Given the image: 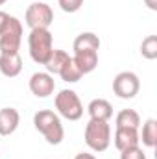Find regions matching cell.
I'll list each match as a JSON object with an SVG mask.
<instances>
[{"label":"cell","mask_w":157,"mask_h":159,"mask_svg":"<svg viewBox=\"0 0 157 159\" xmlns=\"http://www.w3.org/2000/svg\"><path fill=\"white\" fill-rule=\"evenodd\" d=\"M34 126L44 137L48 144H61L65 139V129L61 124V117L50 109H39L34 115Z\"/></svg>","instance_id":"cell-1"},{"label":"cell","mask_w":157,"mask_h":159,"mask_svg":"<svg viewBox=\"0 0 157 159\" xmlns=\"http://www.w3.org/2000/svg\"><path fill=\"white\" fill-rule=\"evenodd\" d=\"M28 50H30V57L35 63L44 65L54 52L52 32L48 28H34L28 35Z\"/></svg>","instance_id":"cell-2"},{"label":"cell","mask_w":157,"mask_h":159,"mask_svg":"<svg viewBox=\"0 0 157 159\" xmlns=\"http://www.w3.org/2000/svg\"><path fill=\"white\" fill-rule=\"evenodd\" d=\"M85 144L92 152H105L111 144V126L107 120L91 119L85 126Z\"/></svg>","instance_id":"cell-3"},{"label":"cell","mask_w":157,"mask_h":159,"mask_svg":"<svg viewBox=\"0 0 157 159\" xmlns=\"http://www.w3.org/2000/svg\"><path fill=\"white\" fill-rule=\"evenodd\" d=\"M56 109H57V115L63 117L67 120H79L83 115V104L79 100V96L76 94V91L72 89H63L56 94Z\"/></svg>","instance_id":"cell-4"},{"label":"cell","mask_w":157,"mask_h":159,"mask_svg":"<svg viewBox=\"0 0 157 159\" xmlns=\"http://www.w3.org/2000/svg\"><path fill=\"white\" fill-rule=\"evenodd\" d=\"M22 43V22L9 15L0 32V54H15L20 50Z\"/></svg>","instance_id":"cell-5"},{"label":"cell","mask_w":157,"mask_h":159,"mask_svg":"<svg viewBox=\"0 0 157 159\" xmlns=\"http://www.w3.org/2000/svg\"><path fill=\"white\" fill-rule=\"evenodd\" d=\"M141 91V80L135 72L131 70H124L118 72L113 80V93L122 100H131L139 94Z\"/></svg>","instance_id":"cell-6"},{"label":"cell","mask_w":157,"mask_h":159,"mask_svg":"<svg viewBox=\"0 0 157 159\" xmlns=\"http://www.w3.org/2000/svg\"><path fill=\"white\" fill-rule=\"evenodd\" d=\"M24 20L30 26V30H34V28H50V24L54 22V11L44 2H34V4L28 6V9L24 13Z\"/></svg>","instance_id":"cell-7"},{"label":"cell","mask_w":157,"mask_h":159,"mask_svg":"<svg viewBox=\"0 0 157 159\" xmlns=\"http://www.w3.org/2000/svg\"><path fill=\"white\" fill-rule=\"evenodd\" d=\"M28 85H30L32 94L37 96V98H48L50 94H54V89H56L54 76L48 74V72H35V74H32Z\"/></svg>","instance_id":"cell-8"},{"label":"cell","mask_w":157,"mask_h":159,"mask_svg":"<svg viewBox=\"0 0 157 159\" xmlns=\"http://www.w3.org/2000/svg\"><path fill=\"white\" fill-rule=\"evenodd\" d=\"M115 146L118 152H124L128 148L139 146L141 139H139V129L135 128H115Z\"/></svg>","instance_id":"cell-9"},{"label":"cell","mask_w":157,"mask_h":159,"mask_svg":"<svg viewBox=\"0 0 157 159\" xmlns=\"http://www.w3.org/2000/svg\"><path fill=\"white\" fill-rule=\"evenodd\" d=\"M20 124V113L15 107H2L0 109V135L7 137L17 131Z\"/></svg>","instance_id":"cell-10"},{"label":"cell","mask_w":157,"mask_h":159,"mask_svg":"<svg viewBox=\"0 0 157 159\" xmlns=\"http://www.w3.org/2000/svg\"><path fill=\"white\" fill-rule=\"evenodd\" d=\"M0 72L6 78H17L22 72V57L19 52L15 54H0Z\"/></svg>","instance_id":"cell-11"},{"label":"cell","mask_w":157,"mask_h":159,"mask_svg":"<svg viewBox=\"0 0 157 159\" xmlns=\"http://www.w3.org/2000/svg\"><path fill=\"white\" fill-rule=\"evenodd\" d=\"M72 61L76 63V67L79 69V72L85 76L89 72H92L98 67V52L94 50H83V52H74Z\"/></svg>","instance_id":"cell-12"},{"label":"cell","mask_w":157,"mask_h":159,"mask_svg":"<svg viewBox=\"0 0 157 159\" xmlns=\"http://www.w3.org/2000/svg\"><path fill=\"white\" fill-rule=\"evenodd\" d=\"M89 117L94 120H107L113 117V106L105 100V98H94L91 100V104L87 106Z\"/></svg>","instance_id":"cell-13"},{"label":"cell","mask_w":157,"mask_h":159,"mask_svg":"<svg viewBox=\"0 0 157 159\" xmlns=\"http://www.w3.org/2000/svg\"><path fill=\"white\" fill-rule=\"evenodd\" d=\"M72 48L74 52H83V50H94L98 52L100 50V37L92 32H83L79 34L78 37L72 43Z\"/></svg>","instance_id":"cell-14"},{"label":"cell","mask_w":157,"mask_h":159,"mask_svg":"<svg viewBox=\"0 0 157 159\" xmlns=\"http://www.w3.org/2000/svg\"><path fill=\"white\" fill-rule=\"evenodd\" d=\"M139 139L146 148H155L157 144V120L148 119L142 124V131L139 133Z\"/></svg>","instance_id":"cell-15"},{"label":"cell","mask_w":157,"mask_h":159,"mask_svg":"<svg viewBox=\"0 0 157 159\" xmlns=\"http://www.w3.org/2000/svg\"><path fill=\"white\" fill-rule=\"evenodd\" d=\"M139 126H141V117L135 109L118 111L117 119H115V128H135V129H139Z\"/></svg>","instance_id":"cell-16"},{"label":"cell","mask_w":157,"mask_h":159,"mask_svg":"<svg viewBox=\"0 0 157 159\" xmlns=\"http://www.w3.org/2000/svg\"><path fill=\"white\" fill-rule=\"evenodd\" d=\"M69 54L65 52V50H56L54 48V52H52V56L48 57V61L44 63V67H46V72L48 74H59V70L63 69V65L69 61Z\"/></svg>","instance_id":"cell-17"},{"label":"cell","mask_w":157,"mask_h":159,"mask_svg":"<svg viewBox=\"0 0 157 159\" xmlns=\"http://www.w3.org/2000/svg\"><path fill=\"white\" fill-rule=\"evenodd\" d=\"M59 78L63 80V81H67V83H76V81H79L81 80V72H79V69L76 67V63L72 61V56L69 57V61L63 65V69L59 70V74H57Z\"/></svg>","instance_id":"cell-18"},{"label":"cell","mask_w":157,"mask_h":159,"mask_svg":"<svg viewBox=\"0 0 157 159\" xmlns=\"http://www.w3.org/2000/svg\"><path fill=\"white\" fill-rule=\"evenodd\" d=\"M141 56L144 59H157V35H148L141 43Z\"/></svg>","instance_id":"cell-19"},{"label":"cell","mask_w":157,"mask_h":159,"mask_svg":"<svg viewBox=\"0 0 157 159\" xmlns=\"http://www.w3.org/2000/svg\"><path fill=\"white\" fill-rule=\"evenodd\" d=\"M57 4L65 13H76V11L81 9L83 0H57Z\"/></svg>","instance_id":"cell-20"},{"label":"cell","mask_w":157,"mask_h":159,"mask_svg":"<svg viewBox=\"0 0 157 159\" xmlns=\"http://www.w3.org/2000/svg\"><path fill=\"white\" fill-rule=\"evenodd\" d=\"M120 159H146V154L142 152L141 146H133V148L120 152Z\"/></svg>","instance_id":"cell-21"},{"label":"cell","mask_w":157,"mask_h":159,"mask_svg":"<svg viewBox=\"0 0 157 159\" xmlns=\"http://www.w3.org/2000/svg\"><path fill=\"white\" fill-rule=\"evenodd\" d=\"M144 4L148 6V9H152V11H157V0H144Z\"/></svg>","instance_id":"cell-22"},{"label":"cell","mask_w":157,"mask_h":159,"mask_svg":"<svg viewBox=\"0 0 157 159\" xmlns=\"http://www.w3.org/2000/svg\"><path fill=\"white\" fill-rule=\"evenodd\" d=\"M7 13L6 11H0V32H2V28H4V24H6V20H7Z\"/></svg>","instance_id":"cell-23"},{"label":"cell","mask_w":157,"mask_h":159,"mask_svg":"<svg viewBox=\"0 0 157 159\" xmlns=\"http://www.w3.org/2000/svg\"><path fill=\"white\" fill-rule=\"evenodd\" d=\"M74 159H96V157H94L92 154H87V152H81V154H78V156H76Z\"/></svg>","instance_id":"cell-24"},{"label":"cell","mask_w":157,"mask_h":159,"mask_svg":"<svg viewBox=\"0 0 157 159\" xmlns=\"http://www.w3.org/2000/svg\"><path fill=\"white\" fill-rule=\"evenodd\" d=\"M6 2H7V0H0V6H2V4H6Z\"/></svg>","instance_id":"cell-25"}]
</instances>
